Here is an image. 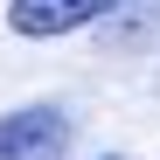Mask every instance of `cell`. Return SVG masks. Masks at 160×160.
Listing matches in <instances>:
<instances>
[{
    "instance_id": "2",
    "label": "cell",
    "mask_w": 160,
    "mask_h": 160,
    "mask_svg": "<svg viewBox=\"0 0 160 160\" xmlns=\"http://www.w3.org/2000/svg\"><path fill=\"white\" fill-rule=\"evenodd\" d=\"M77 139V118L56 104H21L0 118V160H63Z\"/></svg>"
},
{
    "instance_id": "1",
    "label": "cell",
    "mask_w": 160,
    "mask_h": 160,
    "mask_svg": "<svg viewBox=\"0 0 160 160\" xmlns=\"http://www.w3.org/2000/svg\"><path fill=\"white\" fill-rule=\"evenodd\" d=\"M125 7L132 0H7V28L21 42H56V35H77V28L112 21Z\"/></svg>"
}]
</instances>
